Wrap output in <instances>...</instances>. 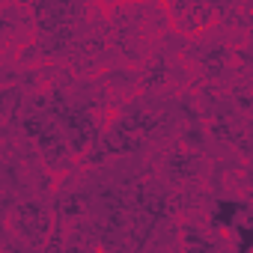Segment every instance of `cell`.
I'll return each mask as SVG.
<instances>
[{
  "mask_svg": "<svg viewBox=\"0 0 253 253\" xmlns=\"http://www.w3.org/2000/svg\"><path fill=\"white\" fill-rule=\"evenodd\" d=\"M247 188H250V200H253V167H250V173H247Z\"/></svg>",
  "mask_w": 253,
  "mask_h": 253,
  "instance_id": "5b68a950",
  "label": "cell"
},
{
  "mask_svg": "<svg viewBox=\"0 0 253 253\" xmlns=\"http://www.w3.org/2000/svg\"><path fill=\"white\" fill-rule=\"evenodd\" d=\"M250 211V206L247 203H241V200H214V209H211V217H209V223H211V229H232L244 214Z\"/></svg>",
  "mask_w": 253,
  "mask_h": 253,
  "instance_id": "6da1fadb",
  "label": "cell"
},
{
  "mask_svg": "<svg viewBox=\"0 0 253 253\" xmlns=\"http://www.w3.org/2000/svg\"><path fill=\"white\" fill-rule=\"evenodd\" d=\"M200 170V158L197 155H173L170 158V173L173 179H191Z\"/></svg>",
  "mask_w": 253,
  "mask_h": 253,
  "instance_id": "3957f363",
  "label": "cell"
},
{
  "mask_svg": "<svg viewBox=\"0 0 253 253\" xmlns=\"http://www.w3.org/2000/svg\"><path fill=\"white\" fill-rule=\"evenodd\" d=\"M188 143H194V146L203 143V131L197 128V125H194V128H188Z\"/></svg>",
  "mask_w": 253,
  "mask_h": 253,
  "instance_id": "277c9868",
  "label": "cell"
},
{
  "mask_svg": "<svg viewBox=\"0 0 253 253\" xmlns=\"http://www.w3.org/2000/svg\"><path fill=\"white\" fill-rule=\"evenodd\" d=\"M232 232H235V247H238V253L253 250V211H247V214L232 226Z\"/></svg>",
  "mask_w": 253,
  "mask_h": 253,
  "instance_id": "7a4b0ae2",
  "label": "cell"
}]
</instances>
